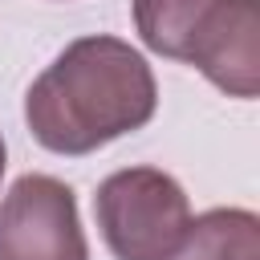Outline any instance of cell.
I'll return each mask as SVG.
<instances>
[{"instance_id":"cell-3","label":"cell","mask_w":260,"mask_h":260,"mask_svg":"<svg viewBox=\"0 0 260 260\" xmlns=\"http://www.w3.org/2000/svg\"><path fill=\"white\" fill-rule=\"evenodd\" d=\"M93 215L114 260H171L187 236V191L158 167H126L98 183Z\"/></svg>"},{"instance_id":"cell-6","label":"cell","mask_w":260,"mask_h":260,"mask_svg":"<svg viewBox=\"0 0 260 260\" xmlns=\"http://www.w3.org/2000/svg\"><path fill=\"white\" fill-rule=\"evenodd\" d=\"M0 179H4V138H0Z\"/></svg>"},{"instance_id":"cell-2","label":"cell","mask_w":260,"mask_h":260,"mask_svg":"<svg viewBox=\"0 0 260 260\" xmlns=\"http://www.w3.org/2000/svg\"><path fill=\"white\" fill-rule=\"evenodd\" d=\"M142 45L195 65L228 98L260 93V0H134Z\"/></svg>"},{"instance_id":"cell-5","label":"cell","mask_w":260,"mask_h":260,"mask_svg":"<svg viewBox=\"0 0 260 260\" xmlns=\"http://www.w3.org/2000/svg\"><path fill=\"white\" fill-rule=\"evenodd\" d=\"M171 260H260V219L244 207L203 211Z\"/></svg>"},{"instance_id":"cell-1","label":"cell","mask_w":260,"mask_h":260,"mask_svg":"<svg viewBox=\"0 0 260 260\" xmlns=\"http://www.w3.org/2000/svg\"><path fill=\"white\" fill-rule=\"evenodd\" d=\"M158 85L122 37H77L24 93V122L53 154H93L154 118Z\"/></svg>"},{"instance_id":"cell-4","label":"cell","mask_w":260,"mask_h":260,"mask_svg":"<svg viewBox=\"0 0 260 260\" xmlns=\"http://www.w3.org/2000/svg\"><path fill=\"white\" fill-rule=\"evenodd\" d=\"M0 260H89L77 195L53 175H20L0 199Z\"/></svg>"}]
</instances>
